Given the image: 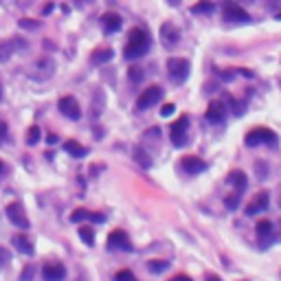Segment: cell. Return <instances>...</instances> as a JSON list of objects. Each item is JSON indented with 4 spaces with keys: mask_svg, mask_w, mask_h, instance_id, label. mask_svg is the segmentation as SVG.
I'll return each mask as SVG.
<instances>
[{
    "mask_svg": "<svg viewBox=\"0 0 281 281\" xmlns=\"http://www.w3.org/2000/svg\"><path fill=\"white\" fill-rule=\"evenodd\" d=\"M0 143H3V134H0Z\"/></svg>",
    "mask_w": 281,
    "mask_h": 281,
    "instance_id": "44",
    "label": "cell"
},
{
    "mask_svg": "<svg viewBox=\"0 0 281 281\" xmlns=\"http://www.w3.org/2000/svg\"><path fill=\"white\" fill-rule=\"evenodd\" d=\"M106 220L104 213H92L88 209H77L75 213H70V222L79 224V222H92V224H101Z\"/></svg>",
    "mask_w": 281,
    "mask_h": 281,
    "instance_id": "14",
    "label": "cell"
},
{
    "mask_svg": "<svg viewBox=\"0 0 281 281\" xmlns=\"http://www.w3.org/2000/svg\"><path fill=\"white\" fill-rule=\"evenodd\" d=\"M115 281H136V277L130 270H125V268H123V270H119L115 274Z\"/></svg>",
    "mask_w": 281,
    "mask_h": 281,
    "instance_id": "32",
    "label": "cell"
},
{
    "mask_svg": "<svg viewBox=\"0 0 281 281\" xmlns=\"http://www.w3.org/2000/svg\"><path fill=\"white\" fill-rule=\"evenodd\" d=\"M147 268H149V272H163V270H167V268H169V264H167V261H163V259H152L147 264Z\"/></svg>",
    "mask_w": 281,
    "mask_h": 281,
    "instance_id": "29",
    "label": "cell"
},
{
    "mask_svg": "<svg viewBox=\"0 0 281 281\" xmlns=\"http://www.w3.org/2000/svg\"><path fill=\"white\" fill-rule=\"evenodd\" d=\"M229 182L233 184V189H235L237 194H242V191L246 189V174H244V171H231Z\"/></svg>",
    "mask_w": 281,
    "mask_h": 281,
    "instance_id": "23",
    "label": "cell"
},
{
    "mask_svg": "<svg viewBox=\"0 0 281 281\" xmlns=\"http://www.w3.org/2000/svg\"><path fill=\"white\" fill-rule=\"evenodd\" d=\"M25 49H27V40L18 38V35L16 38H9V40H3L0 42V64L9 62L18 51H25Z\"/></svg>",
    "mask_w": 281,
    "mask_h": 281,
    "instance_id": "4",
    "label": "cell"
},
{
    "mask_svg": "<svg viewBox=\"0 0 281 281\" xmlns=\"http://www.w3.org/2000/svg\"><path fill=\"white\" fill-rule=\"evenodd\" d=\"M257 237H259L261 246H268V244L274 242V226L272 222H268V220H261L259 224H257Z\"/></svg>",
    "mask_w": 281,
    "mask_h": 281,
    "instance_id": "17",
    "label": "cell"
},
{
    "mask_svg": "<svg viewBox=\"0 0 281 281\" xmlns=\"http://www.w3.org/2000/svg\"><path fill=\"white\" fill-rule=\"evenodd\" d=\"M53 73H55V62H53V57H40L38 62L33 64L31 77L38 81H44V79H49V77H53Z\"/></svg>",
    "mask_w": 281,
    "mask_h": 281,
    "instance_id": "7",
    "label": "cell"
},
{
    "mask_svg": "<svg viewBox=\"0 0 281 281\" xmlns=\"http://www.w3.org/2000/svg\"><path fill=\"white\" fill-rule=\"evenodd\" d=\"M11 244L20 250L22 255H33L35 253V248H33V244H31V240H29L27 235H22V233H18V235H14L11 237Z\"/></svg>",
    "mask_w": 281,
    "mask_h": 281,
    "instance_id": "20",
    "label": "cell"
},
{
    "mask_svg": "<svg viewBox=\"0 0 281 281\" xmlns=\"http://www.w3.org/2000/svg\"><path fill=\"white\" fill-rule=\"evenodd\" d=\"M101 25H104L106 33H117L119 29H121L123 20H121V16L119 14H115V11H108V14L101 16Z\"/></svg>",
    "mask_w": 281,
    "mask_h": 281,
    "instance_id": "18",
    "label": "cell"
},
{
    "mask_svg": "<svg viewBox=\"0 0 281 281\" xmlns=\"http://www.w3.org/2000/svg\"><path fill=\"white\" fill-rule=\"evenodd\" d=\"M205 119L209 123H224L226 121V106L222 101H211L205 112Z\"/></svg>",
    "mask_w": 281,
    "mask_h": 281,
    "instance_id": "12",
    "label": "cell"
},
{
    "mask_svg": "<svg viewBox=\"0 0 281 281\" xmlns=\"http://www.w3.org/2000/svg\"><path fill=\"white\" fill-rule=\"evenodd\" d=\"M134 160L143 167V169H149V167H152V160H149L147 152H145V149H141V147H136V149H134Z\"/></svg>",
    "mask_w": 281,
    "mask_h": 281,
    "instance_id": "25",
    "label": "cell"
},
{
    "mask_svg": "<svg viewBox=\"0 0 281 281\" xmlns=\"http://www.w3.org/2000/svg\"><path fill=\"white\" fill-rule=\"evenodd\" d=\"M169 281H191L187 274H178V277H174V279H169Z\"/></svg>",
    "mask_w": 281,
    "mask_h": 281,
    "instance_id": "37",
    "label": "cell"
},
{
    "mask_svg": "<svg viewBox=\"0 0 281 281\" xmlns=\"http://www.w3.org/2000/svg\"><path fill=\"white\" fill-rule=\"evenodd\" d=\"M149 46H152V40H149L147 31L136 27L128 35V44H125V49H123V55L128 59H141L149 51Z\"/></svg>",
    "mask_w": 281,
    "mask_h": 281,
    "instance_id": "1",
    "label": "cell"
},
{
    "mask_svg": "<svg viewBox=\"0 0 281 281\" xmlns=\"http://www.w3.org/2000/svg\"><path fill=\"white\" fill-rule=\"evenodd\" d=\"M189 70H191V66H189L187 59H182V57H169L167 59V73H169L171 81H176V83L187 81Z\"/></svg>",
    "mask_w": 281,
    "mask_h": 281,
    "instance_id": "2",
    "label": "cell"
},
{
    "mask_svg": "<svg viewBox=\"0 0 281 281\" xmlns=\"http://www.w3.org/2000/svg\"><path fill=\"white\" fill-rule=\"evenodd\" d=\"M270 145L274 147L277 145V134L272 132V130H268V128H255V130H250V132L246 134V145L248 147H257V145Z\"/></svg>",
    "mask_w": 281,
    "mask_h": 281,
    "instance_id": "3",
    "label": "cell"
},
{
    "mask_svg": "<svg viewBox=\"0 0 281 281\" xmlns=\"http://www.w3.org/2000/svg\"><path fill=\"white\" fill-rule=\"evenodd\" d=\"M160 99H163V88L160 86H149V88H145V90L141 92V97L136 99V108H139V110H147V108L156 106Z\"/></svg>",
    "mask_w": 281,
    "mask_h": 281,
    "instance_id": "6",
    "label": "cell"
},
{
    "mask_svg": "<svg viewBox=\"0 0 281 281\" xmlns=\"http://www.w3.org/2000/svg\"><path fill=\"white\" fill-rule=\"evenodd\" d=\"M160 40H163V44L167 49H174L178 42H180V31L171 22H163V27H160Z\"/></svg>",
    "mask_w": 281,
    "mask_h": 281,
    "instance_id": "13",
    "label": "cell"
},
{
    "mask_svg": "<svg viewBox=\"0 0 281 281\" xmlns=\"http://www.w3.org/2000/svg\"><path fill=\"white\" fill-rule=\"evenodd\" d=\"M167 3H169L171 7H178V5H180V0H167Z\"/></svg>",
    "mask_w": 281,
    "mask_h": 281,
    "instance_id": "40",
    "label": "cell"
},
{
    "mask_svg": "<svg viewBox=\"0 0 281 281\" xmlns=\"http://www.w3.org/2000/svg\"><path fill=\"white\" fill-rule=\"evenodd\" d=\"M42 277H44V281H64L66 279V268L53 261V264H46L42 268Z\"/></svg>",
    "mask_w": 281,
    "mask_h": 281,
    "instance_id": "16",
    "label": "cell"
},
{
    "mask_svg": "<svg viewBox=\"0 0 281 281\" xmlns=\"http://www.w3.org/2000/svg\"><path fill=\"white\" fill-rule=\"evenodd\" d=\"M0 174H3V163H0Z\"/></svg>",
    "mask_w": 281,
    "mask_h": 281,
    "instance_id": "43",
    "label": "cell"
},
{
    "mask_svg": "<svg viewBox=\"0 0 281 281\" xmlns=\"http://www.w3.org/2000/svg\"><path fill=\"white\" fill-rule=\"evenodd\" d=\"M176 112V106L174 104H165L163 108H160V117H171Z\"/></svg>",
    "mask_w": 281,
    "mask_h": 281,
    "instance_id": "34",
    "label": "cell"
},
{
    "mask_svg": "<svg viewBox=\"0 0 281 281\" xmlns=\"http://www.w3.org/2000/svg\"><path fill=\"white\" fill-rule=\"evenodd\" d=\"M31 274H33V268L27 266V270L22 272V279H20V281H31Z\"/></svg>",
    "mask_w": 281,
    "mask_h": 281,
    "instance_id": "36",
    "label": "cell"
},
{
    "mask_svg": "<svg viewBox=\"0 0 281 281\" xmlns=\"http://www.w3.org/2000/svg\"><path fill=\"white\" fill-rule=\"evenodd\" d=\"M182 169L187 171V174L196 176V174H202V171L207 169V163L198 156H184L182 158Z\"/></svg>",
    "mask_w": 281,
    "mask_h": 281,
    "instance_id": "19",
    "label": "cell"
},
{
    "mask_svg": "<svg viewBox=\"0 0 281 281\" xmlns=\"http://www.w3.org/2000/svg\"><path fill=\"white\" fill-rule=\"evenodd\" d=\"M95 97H97V104H95V106H97V108H95V117H97L101 112V106H104V95H101V90H97V92H95Z\"/></svg>",
    "mask_w": 281,
    "mask_h": 281,
    "instance_id": "35",
    "label": "cell"
},
{
    "mask_svg": "<svg viewBox=\"0 0 281 281\" xmlns=\"http://www.w3.org/2000/svg\"><path fill=\"white\" fill-rule=\"evenodd\" d=\"M207 281H222V279H220L218 274H209V277H207Z\"/></svg>",
    "mask_w": 281,
    "mask_h": 281,
    "instance_id": "39",
    "label": "cell"
},
{
    "mask_svg": "<svg viewBox=\"0 0 281 281\" xmlns=\"http://www.w3.org/2000/svg\"><path fill=\"white\" fill-rule=\"evenodd\" d=\"M18 27H20V29H29V31H35V29L40 27V22L38 20H27V18H22V20L18 22Z\"/></svg>",
    "mask_w": 281,
    "mask_h": 281,
    "instance_id": "31",
    "label": "cell"
},
{
    "mask_svg": "<svg viewBox=\"0 0 281 281\" xmlns=\"http://www.w3.org/2000/svg\"><path fill=\"white\" fill-rule=\"evenodd\" d=\"M46 143H49V145H53V143H57V136L49 134V136H46Z\"/></svg>",
    "mask_w": 281,
    "mask_h": 281,
    "instance_id": "38",
    "label": "cell"
},
{
    "mask_svg": "<svg viewBox=\"0 0 281 281\" xmlns=\"http://www.w3.org/2000/svg\"><path fill=\"white\" fill-rule=\"evenodd\" d=\"M64 152L70 154V158H83V156H88V147L79 145L77 141H66V143H64Z\"/></svg>",
    "mask_w": 281,
    "mask_h": 281,
    "instance_id": "21",
    "label": "cell"
},
{
    "mask_svg": "<svg viewBox=\"0 0 281 281\" xmlns=\"http://www.w3.org/2000/svg\"><path fill=\"white\" fill-rule=\"evenodd\" d=\"M268 205H270V196H268V191H259V194L255 196L253 200H250V205L246 207V215H257V213H264Z\"/></svg>",
    "mask_w": 281,
    "mask_h": 281,
    "instance_id": "15",
    "label": "cell"
},
{
    "mask_svg": "<svg viewBox=\"0 0 281 281\" xmlns=\"http://www.w3.org/2000/svg\"><path fill=\"white\" fill-rule=\"evenodd\" d=\"M112 57H115V51L112 49H97L90 55V62L95 64V66H104V64H108Z\"/></svg>",
    "mask_w": 281,
    "mask_h": 281,
    "instance_id": "22",
    "label": "cell"
},
{
    "mask_svg": "<svg viewBox=\"0 0 281 281\" xmlns=\"http://www.w3.org/2000/svg\"><path fill=\"white\" fill-rule=\"evenodd\" d=\"M187 130H189V117L187 115H182L176 123H171L169 136H171L174 147H184V143H187Z\"/></svg>",
    "mask_w": 281,
    "mask_h": 281,
    "instance_id": "5",
    "label": "cell"
},
{
    "mask_svg": "<svg viewBox=\"0 0 281 281\" xmlns=\"http://www.w3.org/2000/svg\"><path fill=\"white\" fill-rule=\"evenodd\" d=\"M40 139H42L40 125H31V128L27 130V145H35V143H40Z\"/></svg>",
    "mask_w": 281,
    "mask_h": 281,
    "instance_id": "27",
    "label": "cell"
},
{
    "mask_svg": "<svg viewBox=\"0 0 281 281\" xmlns=\"http://www.w3.org/2000/svg\"><path fill=\"white\" fill-rule=\"evenodd\" d=\"M79 240L86 244V246H92L95 244V229H90V226H81L79 229Z\"/></svg>",
    "mask_w": 281,
    "mask_h": 281,
    "instance_id": "26",
    "label": "cell"
},
{
    "mask_svg": "<svg viewBox=\"0 0 281 281\" xmlns=\"http://www.w3.org/2000/svg\"><path fill=\"white\" fill-rule=\"evenodd\" d=\"M277 20H281V11H279V14H277Z\"/></svg>",
    "mask_w": 281,
    "mask_h": 281,
    "instance_id": "42",
    "label": "cell"
},
{
    "mask_svg": "<svg viewBox=\"0 0 281 281\" xmlns=\"http://www.w3.org/2000/svg\"><path fill=\"white\" fill-rule=\"evenodd\" d=\"M240 200H242V194H231V196H226L224 198V205H226V209H229V211H235L237 207H240Z\"/></svg>",
    "mask_w": 281,
    "mask_h": 281,
    "instance_id": "28",
    "label": "cell"
},
{
    "mask_svg": "<svg viewBox=\"0 0 281 281\" xmlns=\"http://www.w3.org/2000/svg\"><path fill=\"white\" fill-rule=\"evenodd\" d=\"M59 112H62L64 117H68V119H73V121H79L81 119V108L79 104H77V99L75 97H62L59 99Z\"/></svg>",
    "mask_w": 281,
    "mask_h": 281,
    "instance_id": "9",
    "label": "cell"
},
{
    "mask_svg": "<svg viewBox=\"0 0 281 281\" xmlns=\"http://www.w3.org/2000/svg\"><path fill=\"white\" fill-rule=\"evenodd\" d=\"M11 261V253L5 246H0V268H5Z\"/></svg>",
    "mask_w": 281,
    "mask_h": 281,
    "instance_id": "33",
    "label": "cell"
},
{
    "mask_svg": "<svg viewBox=\"0 0 281 281\" xmlns=\"http://www.w3.org/2000/svg\"><path fill=\"white\" fill-rule=\"evenodd\" d=\"M224 18L229 22H248L250 16L244 11L237 3H233V0H229V3H224Z\"/></svg>",
    "mask_w": 281,
    "mask_h": 281,
    "instance_id": "11",
    "label": "cell"
},
{
    "mask_svg": "<svg viewBox=\"0 0 281 281\" xmlns=\"http://www.w3.org/2000/svg\"><path fill=\"white\" fill-rule=\"evenodd\" d=\"M143 68H139V66H130L128 68V77H130V81H141L143 79Z\"/></svg>",
    "mask_w": 281,
    "mask_h": 281,
    "instance_id": "30",
    "label": "cell"
},
{
    "mask_svg": "<svg viewBox=\"0 0 281 281\" xmlns=\"http://www.w3.org/2000/svg\"><path fill=\"white\" fill-rule=\"evenodd\" d=\"M248 3H255V0H248Z\"/></svg>",
    "mask_w": 281,
    "mask_h": 281,
    "instance_id": "45",
    "label": "cell"
},
{
    "mask_svg": "<svg viewBox=\"0 0 281 281\" xmlns=\"http://www.w3.org/2000/svg\"><path fill=\"white\" fill-rule=\"evenodd\" d=\"M7 218L9 222L18 226V229H29V218L25 215V209H22V205H18V202H11V205L7 207Z\"/></svg>",
    "mask_w": 281,
    "mask_h": 281,
    "instance_id": "8",
    "label": "cell"
},
{
    "mask_svg": "<svg viewBox=\"0 0 281 281\" xmlns=\"http://www.w3.org/2000/svg\"><path fill=\"white\" fill-rule=\"evenodd\" d=\"M213 11H215V5L211 0H200V3H196L191 7V14H213Z\"/></svg>",
    "mask_w": 281,
    "mask_h": 281,
    "instance_id": "24",
    "label": "cell"
},
{
    "mask_svg": "<svg viewBox=\"0 0 281 281\" xmlns=\"http://www.w3.org/2000/svg\"><path fill=\"white\" fill-rule=\"evenodd\" d=\"M0 99H3V81H0Z\"/></svg>",
    "mask_w": 281,
    "mask_h": 281,
    "instance_id": "41",
    "label": "cell"
},
{
    "mask_svg": "<svg viewBox=\"0 0 281 281\" xmlns=\"http://www.w3.org/2000/svg\"><path fill=\"white\" fill-rule=\"evenodd\" d=\"M108 248L130 253V250H132V242H130V237L125 235L123 231H112L110 235H108Z\"/></svg>",
    "mask_w": 281,
    "mask_h": 281,
    "instance_id": "10",
    "label": "cell"
}]
</instances>
